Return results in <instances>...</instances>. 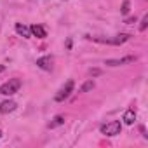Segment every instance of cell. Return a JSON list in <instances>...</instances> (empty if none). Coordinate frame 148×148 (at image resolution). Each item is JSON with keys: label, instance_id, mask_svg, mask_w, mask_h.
<instances>
[{"label": "cell", "instance_id": "cell-17", "mask_svg": "<svg viewBox=\"0 0 148 148\" xmlns=\"http://www.w3.org/2000/svg\"><path fill=\"white\" fill-rule=\"evenodd\" d=\"M0 71H4V66H0Z\"/></svg>", "mask_w": 148, "mask_h": 148}, {"label": "cell", "instance_id": "cell-6", "mask_svg": "<svg viewBox=\"0 0 148 148\" xmlns=\"http://www.w3.org/2000/svg\"><path fill=\"white\" fill-rule=\"evenodd\" d=\"M37 66L38 68H42V70H51L52 68V58L51 56H44V58H40V59H37Z\"/></svg>", "mask_w": 148, "mask_h": 148}, {"label": "cell", "instance_id": "cell-13", "mask_svg": "<svg viewBox=\"0 0 148 148\" xmlns=\"http://www.w3.org/2000/svg\"><path fill=\"white\" fill-rule=\"evenodd\" d=\"M129 7H131L129 0H124V4H122V9H120V12H122V14H127V12H129Z\"/></svg>", "mask_w": 148, "mask_h": 148}, {"label": "cell", "instance_id": "cell-9", "mask_svg": "<svg viewBox=\"0 0 148 148\" xmlns=\"http://www.w3.org/2000/svg\"><path fill=\"white\" fill-rule=\"evenodd\" d=\"M16 32H18L21 37H25V38H30V37H32L30 28H28V26H25V25H21V23H18V25H16Z\"/></svg>", "mask_w": 148, "mask_h": 148}, {"label": "cell", "instance_id": "cell-7", "mask_svg": "<svg viewBox=\"0 0 148 148\" xmlns=\"http://www.w3.org/2000/svg\"><path fill=\"white\" fill-rule=\"evenodd\" d=\"M30 32H32V35L38 37V38H45V37H47L45 28H44V26H40V25H32V26H30Z\"/></svg>", "mask_w": 148, "mask_h": 148}, {"label": "cell", "instance_id": "cell-4", "mask_svg": "<svg viewBox=\"0 0 148 148\" xmlns=\"http://www.w3.org/2000/svg\"><path fill=\"white\" fill-rule=\"evenodd\" d=\"M132 61H136V58L134 56H127V58H122V59H106L105 64H108V66H120V64H125V63H132Z\"/></svg>", "mask_w": 148, "mask_h": 148}, {"label": "cell", "instance_id": "cell-15", "mask_svg": "<svg viewBox=\"0 0 148 148\" xmlns=\"http://www.w3.org/2000/svg\"><path fill=\"white\" fill-rule=\"evenodd\" d=\"M125 23H127V25H131V23H136V18H127V19H125Z\"/></svg>", "mask_w": 148, "mask_h": 148}, {"label": "cell", "instance_id": "cell-8", "mask_svg": "<svg viewBox=\"0 0 148 148\" xmlns=\"http://www.w3.org/2000/svg\"><path fill=\"white\" fill-rule=\"evenodd\" d=\"M129 38H131V35H127V33H120V35H117L115 38H108V44H112V45H120V44L127 42Z\"/></svg>", "mask_w": 148, "mask_h": 148}, {"label": "cell", "instance_id": "cell-2", "mask_svg": "<svg viewBox=\"0 0 148 148\" xmlns=\"http://www.w3.org/2000/svg\"><path fill=\"white\" fill-rule=\"evenodd\" d=\"M120 129H122V125L119 120H112V122L101 125V132L105 136H117V134H120Z\"/></svg>", "mask_w": 148, "mask_h": 148}, {"label": "cell", "instance_id": "cell-5", "mask_svg": "<svg viewBox=\"0 0 148 148\" xmlns=\"http://www.w3.org/2000/svg\"><path fill=\"white\" fill-rule=\"evenodd\" d=\"M16 103L12 101V99H7V101H2V103H0V113H11V112H14L16 110Z\"/></svg>", "mask_w": 148, "mask_h": 148}, {"label": "cell", "instance_id": "cell-11", "mask_svg": "<svg viewBox=\"0 0 148 148\" xmlns=\"http://www.w3.org/2000/svg\"><path fill=\"white\" fill-rule=\"evenodd\" d=\"M61 124H64V119H63L61 115H58V117H54V120L49 124V127L52 129V127H58V125H61Z\"/></svg>", "mask_w": 148, "mask_h": 148}, {"label": "cell", "instance_id": "cell-12", "mask_svg": "<svg viewBox=\"0 0 148 148\" xmlns=\"http://www.w3.org/2000/svg\"><path fill=\"white\" fill-rule=\"evenodd\" d=\"M91 89H94V82H92V80H87V82L80 87V92H87V91H91Z\"/></svg>", "mask_w": 148, "mask_h": 148}, {"label": "cell", "instance_id": "cell-14", "mask_svg": "<svg viewBox=\"0 0 148 148\" xmlns=\"http://www.w3.org/2000/svg\"><path fill=\"white\" fill-rule=\"evenodd\" d=\"M146 26H148V14H146V16H145L143 19H141V25H139V30H141V32H145V30H146Z\"/></svg>", "mask_w": 148, "mask_h": 148}, {"label": "cell", "instance_id": "cell-3", "mask_svg": "<svg viewBox=\"0 0 148 148\" xmlns=\"http://www.w3.org/2000/svg\"><path fill=\"white\" fill-rule=\"evenodd\" d=\"M73 86H75V84H73V80H68V82L59 89V92L56 94V101H64V99L73 92Z\"/></svg>", "mask_w": 148, "mask_h": 148}, {"label": "cell", "instance_id": "cell-10", "mask_svg": "<svg viewBox=\"0 0 148 148\" xmlns=\"http://www.w3.org/2000/svg\"><path fill=\"white\" fill-rule=\"evenodd\" d=\"M122 120L127 124V125H131V124H134V120H136V112L131 108V110H127L125 113H124V117H122Z\"/></svg>", "mask_w": 148, "mask_h": 148}, {"label": "cell", "instance_id": "cell-18", "mask_svg": "<svg viewBox=\"0 0 148 148\" xmlns=\"http://www.w3.org/2000/svg\"><path fill=\"white\" fill-rule=\"evenodd\" d=\"M0 138H2V131H0Z\"/></svg>", "mask_w": 148, "mask_h": 148}, {"label": "cell", "instance_id": "cell-16", "mask_svg": "<svg viewBox=\"0 0 148 148\" xmlns=\"http://www.w3.org/2000/svg\"><path fill=\"white\" fill-rule=\"evenodd\" d=\"M89 73H91V75H99V73H101V70H91Z\"/></svg>", "mask_w": 148, "mask_h": 148}, {"label": "cell", "instance_id": "cell-1", "mask_svg": "<svg viewBox=\"0 0 148 148\" xmlns=\"http://www.w3.org/2000/svg\"><path fill=\"white\" fill-rule=\"evenodd\" d=\"M19 87H21V80L19 79H11L9 82L0 86V94L2 96H12L19 91Z\"/></svg>", "mask_w": 148, "mask_h": 148}]
</instances>
